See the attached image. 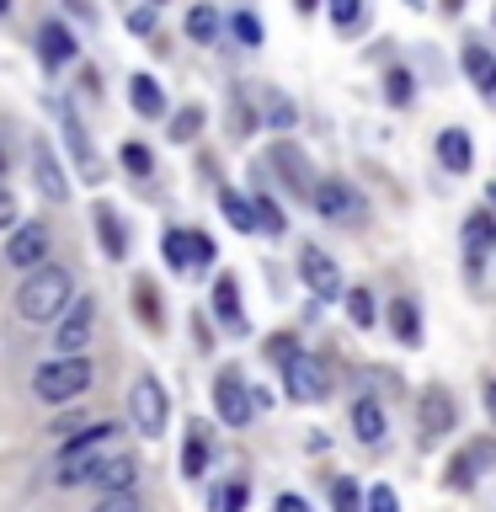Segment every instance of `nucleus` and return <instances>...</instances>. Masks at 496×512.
Returning <instances> with one entry per match:
<instances>
[{
  "label": "nucleus",
  "mask_w": 496,
  "mask_h": 512,
  "mask_svg": "<svg viewBox=\"0 0 496 512\" xmlns=\"http://www.w3.org/2000/svg\"><path fill=\"white\" fill-rule=\"evenodd\" d=\"M75 299V272L59 262H43L27 272V283L16 288V315L32 320V326H48V320L64 315V304Z\"/></svg>",
  "instance_id": "obj_1"
},
{
  "label": "nucleus",
  "mask_w": 496,
  "mask_h": 512,
  "mask_svg": "<svg viewBox=\"0 0 496 512\" xmlns=\"http://www.w3.org/2000/svg\"><path fill=\"white\" fill-rule=\"evenodd\" d=\"M112 438H118V427H112V422H86V427L75 432V438H64L54 480H59V486H80V480H91L96 459H102L107 448H112Z\"/></svg>",
  "instance_id": "obj_2"
},
{
  "label": "nucleus",
  "mask_w": 496,
  "mask_h": 512,
  "mask_svg": "<svg viewBox=\"0 0 496 512\" xmlns=\"http://www.w3.org/2000/svg\"><path fill=\"white\" fill-rule=\"evenodd\" d=\"M91 379H96V368H91L86 352H75V358H48L38 374H32V395L48 400V406H64V400L86 395Z\"/></svg>",
  "instance_id": "obj_3"
},
{
  "label": "nucleus",
  "mask_w": 496,
  "mask_h": 512,
  "mask_svg": "<svg viewBox=\"0 0 496 512\" xmlns=\"http://www.w3.org/2000/svg\"><path fill=\"white\" fill-rule=\"evenodd\" d=\"M91 331H96V299L75 294L70 304H64V315L54 320V358H75V352H86Z\"/></svg>",
  "instance_id": "obj_4"
},
{
  "label": "nucleus",
  "mask_w": 496,
  "mask_h": 512,
  "mask_svg": "<svg viewBox=\"0 0 496 512\" xmlns=\"http://www.w3.org/2000/svg\"><path fill=\"white\" fill-rule=\"evenodd\" d=\"M310 203H315V214L331 219V224H358V219H363V192L352 187V182H342V176L315 182V187H310Z\"/></svg>",
  "instance_id": "obj_5"
},
{
  "label": "nucleus",
  "mask_w": 496,
  "mask_h": 512,
  "mask_svg": "<svg viewBox=\"0 0 496 512\" xmlns=\"http://www.w3.org/2000/svg\"><path fill=\"white\" fill-rule=\"evenodd\" d=\"M283 390H288V400H299V406L326 400V363L310 358V352H288L283 358Z\"/></svg>",
  "instance_id": "obj_6"
},
{
  "label": "nucleus",
  "mask_w": 496,
  "mask_h": 512,
  "mask_svg": "<svg viewBox=\"0 0 496 512\" xmlns=\"http://www.w3.org/2000/svg\"><path fill=\"white\" fill-rule=\"evenodd\" d=\"M166 416H171V406H166V390L144 374L134 390H128V422H134L144 438H160L166 432Z\"/></svg>",
  "instance_id": "obj_7"
},
{
  "label": "nucleus",
  "mask_w": 496,
  "mask_h": 512,
  "mask_svg": "<svg viewBox=\"0 0 496 512\" xmlns=\"http://www.w3.org/2000/svg\"><path fill=\"white\" fill-rule=\"evenodd\" d=\"M214 411H219L224 427H251V416H256L251 384L240 379V374H219L214 379Z\"/></svg>",
  "instance_id": "obj_8"
},
{
  "label": "nucleus",
  "mask_w": 496,
  "mask_h": 512,
  "mask_svg": "<svg viewBox=\"0 0 496 512\" xmlns=\"http://www.w3.org/2000/svg\"><path fill=\"white\" fill-rule=\"evenodd\" d=\"M6 262L22 267V272H32V267L48 262V230H43V224H32V219L11 224V235H6Z\"/></svg>",
  "instance_id": "obj_9"
},
{
  "label": "nucleus",
  "mask_w": 496,
  "mask_h": 512,
  "mask_svg": "<svg viewBox=\"0 0 496 512\" xmlns=\"http://www.w3.org/2000/svg\"><path fill=\"white\" fill-rule=\"evenodd\" d=\"M416 422H422V443H438V438H448L454 432V422H459V411H454V395L448 390H422V406H416Z\"/></svg>",
  "instance_id": "obj_10"
},
{
  "label": "nucleus",
  "mask_w": 496,
  "mask_h": 512,
  "mask_svg": "<svg viewBox=\"0 0 496 512\" xmlns=\"http://www.w3.org/2000/svg\"><path fill=\"white\" fill-rule=\"evenodd\" d=\"M59 123H64V144H70V155H75V171L86 176V182H102V160H96L91 139H86V123L75 118V107H70V102L59 107Z\"/></svg>",
  "instance_id": "obj_11"
},
{
  "label": "nucleus",
  "mask_w": 496,
  "mask_h": 512,
  "mask_svg": "<svg viewBox=\"0 0 496 512\" xmlns=\"http://www.w3.org/2000/svg\"><path fill=\"white\" fill-rule=\"evenodd\" d=\"M299 278L315 288V299H342V272H336V262H331L326 251L304 246L299 251Z\"/></svg>",
  "instance_id": "obj_12"
},
{
  "label": "nucleus",
  "mask_w": 496,
  "mask_h": 512,
  "mask_svg": "<svg viewBox=\"0 0 496 512\" xmlns=\"http://www.w3.org/2000/svg\"><path fill=\"white\" fill-rule=\"evenodd\" d=\"M496 256V219L491 214H470L464 219V262H470V272H480Z\"/></svg>",
  "instance_id": "obj_13"
},
{
  "label": "nucleus",
  "mask_w": 496,
  "mask_h": 512,
  "mask_svg": "<svg viewBox=\"0 0 496 512\" xmlns=\"http://www.w3.org/2000/svg\"><path fill=\"white\" fill-rule=\"evenodd\" d=\"M38 54H43V64L48 70H59V64H70L80 48H75V32L64 27V22H43L38 27Z\"/></svg>",
  "instance_id": "obj_14"
},
{
  "label": "nucleus",
  "mask_w": 496,
  "mask_h": 512,
  "mask_svg": "<svg viewBox=\"0 0 496 512\" xmlns=\"http://www.w3.org/2000/svg\"><path fill=\"white\" fill-rule=\"evenodd\" d=\"M91 480H96V486H102V496H107V491H134V480H139V464L128 459V454L96 459V470H91Z\"/></svg>",
  "instance_id": "obj_15"
},
{
  "label": "nucleus",
  "mask_w": 496,
  "mask_h": 512,
  "mask_svg": "<svg viewBox=\"0 0 496 512\" xmlns=\"http://www.w3.org/2000/svg\"><path fill=\"white\" fill-rule=\"evenodd\" d=\"M32 166H38V187H43V198H54V203H64V198H70V182H64L59 160H54V150H48L43 139L32 144Z\"/></svg>",
  "instance_id": "obj_16"
},
{
  "label": "nucleus",
  "mask_w": 496,
  "mask_h": 512,
  "mask_svg": "<svg viewBox=\"0 0 496 512\" xmlns=\"http://www.w3.org/2000/svg\"><path fill=\"white\" fill-rule=\"evenodd\" d=\"M214 315L230 331H246V315H240V283L230 278V272H219V278H214Z\"/></svg>",
  "instance_id": "obj_17"
},
{
  "label": "nucleus",
  "mask_w": 496,
  "mask_h": 512,
  "mask_svg": "<svg viewBox=\"0 0 496 512\" xmlns=\"http://www.w3.org/2000/svg\"><path fill=\"white\" fill-rule=\"evenodd\" d=\"M475 464H496V443H470L464 454H454V464H448V486H470V480L480 475Z\"/></svg>",
  "instance_id": "obj_18"
},
{
  "label": "nucleus",
  "mask_w": 496,
  "mask_h": 512,
  "mask_svg": "<svg viewBox=\"0 0 496 512\" xmlns=\"http://www.w3.org/2000/svg\"><path fill=\"white\" fill-rule=\"evenodd\" d=\"M438 160L448 171H470V160H475L470 134H464V128H443V134H438Z\"/></svg>",
  "instance_id": "obj_19"
},
{
  "label": "nucleus",
  "mask_w": 496,
  "mask_h": 512,
  "mask_svg": "<svg viewBox=\"0 0 496 512\" xmlns=\"http://www.w3.org/2000/svg\"><path fill=\"white\" fill-rule=\"evenodd\" d=\"M128 102H134L139 118H160V112H166V91H160V80L134 75V80H128Z\"/></svg>",
  "instance_id": "obj_20"
},
{
  "label": "nucleus",
  "mask_w": 496,
  "mask_h": 512,
  "mask_svg": "<svg viewBox=\"0 0 496 512\" xmlns=\"http://www.w3.org/2000/svg\"><path fill=\"white\" fill-rule=\"evenodd\" d=\"M352 432H358V443H379L384 438V406L379 400H358V406H352Z\"/></svg>",
  "instance_id": "obj_21"
},
{
  "label": "nucleus",
  "mask_w": 496,
  "mask_h": 512,
  "mask_svg": "<svg viewBox=\"0 0 496 512\" xmlns=\"http://www.w3.org/2000/svg\"><path fill=\"white\" fill-rule=\"evenodd\" d=\"M390 331H395V342H406V347L422 342V315H416L411 299H395L390 304Z\"/></svg>",
  "instance_id": "obj_22"
},
{
  "label": "nucleus",
  "mask_w": 496,
  "mask_h": 512,
  "mask_svg": "<svg viewBox=\"0 0 496 512\" xmlns=\"http://www.w3.org/2000/svg\"><path fill=\"white\" fill-rule=\"evenodd\" d=\"M464 75H470V80H475V86L486 91V96H496V59H491L480 43L464 48Z\"/></svg>",
  "instance_id": "obj_23"
},
{
  "label": "nucleus",
  "mask_w": 496,
  "mask_h": 512,
  "mask_svg": "<svg viewBox=\"0 0 496 512\" xmlns=\"http://www.w3.org/2000/svg\"><path fill=\"white\" fill-rule=\"evenodd\" d=\"M96 235H102V246H107V256H112V262H118V256H128V235H123V219L112 214L107 203L96 208Z\"/></svg>",
  "instance_id": "obj_24"
},
{
  "label": "nucleus",
  "mask_w": 496,
  "mask_h": 512,
  "mask_svg": "<svg viewBox=\"0 0 496 512\" xmlns=\"http://www.w3.org/2000/svg\"><path fill=\"white\" fill-rule=\"evenodd\" d=\"M187 38L192 43H214L219 38V11L214 6H192L187 11Z\"/></svg>",
  "instance_id": "obj_25"
},
{
  "label": "nucleus",
  "mask_w": 496,
  "mask_h": 512,
  "mask_svg": "<svg viewBox=\"0 0 496 512\" xmlns=\"http://www.w3.org/2000/svg\"><path fill=\"white\" fill-rule=\"evenodd\" d=\"M203 470H208V438H203V432H187V443H182V475L198 480Z\"/></svg>",
  "instance_id": "obj_26"
},
{
  "label": "nucleus",
  "mask_w": 496,
  "mask_h": 512,
  "mask_svg": "<svg viewBox=\"0 0 496 512\" xmlns=\"http://www.w3.org/2000/svg\"><path fill=\"white\" fill-rule=\"evenodd\" d=\"M219 208H224V219H230L235 230H256L251 198H240V192H230V187H224V192H219Z\"/></svg>",
  "instance_id": "obj_27"
},
{
  "label": "nucleus",
  "mask_w": 496,
  "mask_h": 512,
  "mask_svg": "<svg viewBox=\"0 0 496 512\" xmlns=\"http://www.w3.org/2000/svg\"><path fill=\"white\" fill-rule=\"evenodd\" d=\"M134 310H139V320H150V326H160V294H155V283H134Z\"/></svg>",
  "instance_id": "obj_28"
},
{
  "label": "nucleus",
  "mask_w": 496,
  "mask_h": 512,
  "mask_svg": "<svg viewBox=\"0 0 496 512\" xmlns=\"http://www.w3.org/2000/svg\"><path fill=\"white\" fill-rule=\"evenodd\" d=\"M198 128H203V107H182V112L171 118V128H166V134H171L176 144H187L192 134H198Z\"/></svg>",
  "instance_id": "obj_29"
},
{
  "label": "nucleus",
  "mask_w": 496,
  "mask_h": 512,
  "mask_svg": "<svg viewBox=\"0 0 496 512\" xmlns=\"http://www.w3.org/2000/svg\"><path fill=\"white\" fill-rule=\"evenodd\" d=\"M214 262V240H208L203 230H187V272H198Z\"/></svg>",
  "instance_id": "obj_30"
},
{
  "label": "nucleus",
  "mask_w": 496,
  "mask_h": 512,
  "mask_svg": "<svg viewBox=\"0 0 496 512\" xmlns=\"http://www.w3.org/2000/svg\"><path fill=\"white\" fill-rule=\"evenodd\" d=\"M347 315H352V326H374V294H368V288H352L347 294Z\"/></svg>",
  "instance_id": "obj_31"
},
{
  "label": "nucleus",
  "mask_w": 496,
  "mask_h": 512,
  "mask_svg": "<svg viewBox=\"0 0 496 512\" xmlns=\"http://www.w3.org/2000/svg\"><path fill=\"white\" fill-rule=\"evenodd\" d=\"M160 251H166V267L171 272H187V230H166Z\"/></svg>",
  "instance_id": "obj_32"
},
{
  "label": "nucleus",
  "mask_w": 496,
  "mask_h": 512,
  "mask_svg": "<svg viewBox=\"0 0 496 512\" xmlns=\"http://www.w3.org/2000/svg\"><path fill=\"white\" fill-rule=\"evenodd\" d=\"M251 214H256V230H267V235H283V208L272 203V198H256V203H251Z\"/></svg>",
  "instance_id": "obj_33"
},
{
  "label": "nucleus",
  "mask_w": 496,
  "mask_h": 512,
  "mask_svg": "<svg viewBox=\"0 0 496 512\" xmlns=\"http://www.w3.org/2000/svg\"><path fill=\"white\" fill-rule=\"evenodd\" d=\"M331 507H336V512H363L358 480H336V486H331Z\"/></svg>",
  "instance_id": "obj_34"
},
{
  "label": "nucleus",
  "mask_w": 496,
  "mask_h": 512,
  "mask_svg": "<svg viewBox=\"0 0 496 512\" xmlns=\"http://www.w3.org/2000/svg\"><path fill=\"white\" fill-rule=\"evenodd\" d=\"M278 166H288L283 176H288V182H294V187H304V192L315 187L310 176H304V155H299V150H288V144H278Z\"/></svg>",
  "instance_id": "obj_35"
},
{
  "label": "nucleus",
  "mask_w": 496,
  "mask_h": 512,
  "mask_svg": "<svg viewBox=\"0 0 496 512\" xmlns=\"http://www.w3.org/2000/svg\"><path fill=\"white\" fill-rule=\"evenodd\" d=\"M123 166L134 171V176H150V171H155V155L144 150L139 139H128V144H123Z\"/></svg>",
  "instance_id": "obj_36"
},
{
  "label": "nucleus",
  "mask_w": 496,
  "mask_h": 512,
  "mask_svg": "<svg viewBox=\"0 0 496 512\" xmlns=\"http://www.w3.org/2000/svg\"><path fill=\"white\" fill-rule=\"evenodd\" d=\"M96 512H144V502H139V491H107L96 502Z\"/></svg>",
  "instance_id": "obj_37"
},
{
  "label": "nucleus",
  "mask_w": 496,
  "mask_h": 512,
  "mask_svg": "<svg viewBox=\"0 0 496 512\" xmlns=\"http://www.w3.org/2000/svg\"><path fill=\"white\" fill-rule=\"evenodd\" d=\"M230 27H235V38H240V43H251V48L262 43V22H256L251 11H235V22H230Z\"/></svg>",
  "instance_id": "obj_38"
},
{
  "label": "nucleus",
  "mask_w": 496,
  "mask_h": 512,
  "mask_svg": "<svg viewBox=\"0 0 496 512\" xmlns=\"http://www.w3.org/2000/svg\"><path fill=\"white\" fill-rule=\"evenodd\" d=\"M214 507H219V512H240V507H246V480H235V486H219Z\"/></svg>",
  "instance_id": "obj_39"
},
{
  "label": "nucleus",
  "mask_w": 496,
  "mask_h": 512,
  "mask_svg": "<svg viewBox=\"0 0 496 512\" xmlns=\"http://www.w3.org/2000/svg\"><path fill=\"white\" fill-rule=\"evenodd\" d=\"M363 512H400V502H395L390 486H374V491L363 496Z\"/></svg>",
  "instance_id": "obj_40"
},
{
  "label": "nucleus",
  "mask_w": 496,
  "mask_h": 512,
  "mask_svg": "<svg viewBox=\"0 0 496 512\" xmlns=\"http://www.w3.org/2000/svg\"><path fill=\"white\" fill-rule=\"evenodd\" d=\"M363 16V0H331V22L336 27H352Z\"/></svg>",
  "instance_id": "obj_41"
},
{
  "label": "nucleus",
  "mask_w": 496,
  "mask_h": 512,
  "mask_svg": "<svg viewBox=\"0 0 496 512\" xmlns=\"http://www.w3.org/2000/svg\"><path fill=\"white\" fill-rule=\"evenodd\" d=\"M384 86H390V102H395V107L411 102V75H406V70H390V80H384Z\"/></svg>",
  "instance_id": "obj_42"
},
{
  "label": "nucleus",
  "mask_w": 496,
  "mask_h": 512,
  "mask_svg": "<svg viewBox=\"0 0 496 512\" xmlns=\"http://www.w3.org/2000/svg\"><path fill=\"white\" fill-rule=\"evenodd\" d=\"M128 32H155V6H139V11H128Z\"/></svg>",
  "instance_id": "obj_43"
},
{
  "label": "nucleus",
  "mask_w": 496,
  "mask_h": 512,
  "mask_svg": "<svg viewBox=\"0 0 496 512\" xmlns=\"http://www.w3.org/2000/svg\"><path fill=\"white\" fill-rule=\"evenodd\" d=\"M80 427H86V422H80V416H54V427H48V432H54V438L64 443V438H75Z\"/></svg>",
  "instance_id": "obj_44"
},
{
  "label": "nucleus",
  "mask_w": 496,
  "mask_h": 512,
  "mask_svg": "<svg viewBox=\"0 0 496 512\" xmlns=\"http://www.w3.org/2000/svg\"><path fill=\"white\" fill-rule=\"evenodd\" d=\"M16 214H22V208H16V198H11V192H0V230H11V224H22Z\"/></svg>",
  "instance_id": "obj_45"
},
{
  "label": "nucleus",
  "mask_w": 496,
  "mask_h": 512,
  "mask_svg": "<svg viewBox=\"0 0 496 512\" xmlns=\"http://www.w3.org/2000/svg\"><path fill=\"white\" fill-rule=\"evenodd\" d=\"M267 352H272V358H278V363H283V358H288V352H299V347H294V336H272V342H267Z\"/></svg>",
  "instance_id": "obj_46"
},
{
  "label": "nucleus",
  "mask_w": 496,
  "mask_h": 512,
  "mask_svg": "<svg viewBox=\"0 0 496 512\" xmlns=\"http://www.w3.org/2000/svg\"><path fill=\"white\" fill-rule=\"evenodd\" d=\"M267 118H272V123L283 128L288 118H294V112H288V102H283V96H272V102H267Z\"/></svg>",
  "instance_id": "obj_47"
},
{
  "label": "nucleus",
  "mask_w": 496,
  "mask_h": 512,
  "mask_svg": "<svg viewBox=\"0 0 496 512\" xmlns=\"http://www.w3.org/2000/svg\"><path fill=\"white\" fill-rule=\"evenodd\" d=\"M278 512H310V507H304V496L288 491V496H278Z\"/></svg>",
  "instance_id": "obj_48"
},
{
  "label": "nucleus",
  "mask_w": 496,
  "mask_h": 512,
  "mask_svg": "<svg viewBox=\"0 0 496 512\" xmlns=\"http://www.w3.org/2000/svg\"><path fill=\"white\" fill-rule=\"evenodd\" d=\"M480 395H486V411H491V422H496V384L486 379V390H480Z\"/></svg>",
  "instance_id": "obj_49"
},
{
  "label": "nucleus",
  "mask_w": 496,
  "mask_h": 512,
  "mask_svg": "<svg viewBox=\"0 0 496 512\" xmlns=\"http://www.w3.org/2000/svg\"><path fill=\"white\" fill-rule=\"evenodd\" d=\"M294 6H299V11H315V6H320V0H294Z\"/></svg>",
  "instance_id": "obj_50"
},
{
  "label": "nucleus",
  "mask_w": 496,
  "mask_h": 512,
  "mask_svg": "<svg viewBox=\"0 0 496 512\" xmlns=\"http://www.w3.org/2000/svg\"><path fill=\"white\" fill-rule=\"evenodd\" d=\"M11 171V160H6V150H0V176H6Z\"/></svg>",
  "instance_id": "obj_51"
},
{
  "label": "nucleus",
  "mask_w": 496,
  "mask_h": 512,
  "mask_svg": "<svg viewBox=\"0 0 496 512\" xmlns=\"http://www.w3.org/2000/svg\"><path fill=\"white\" fill-rule=\"evenodd\" d=\"M443 6H448V11H459V6H464V0H443Z\"/></svg>",
  "instance_id": "obj_52"
},
{
  "label": "nucleus",
  "mask_w": 496,
  "mask_h": 512,
  "mask_svg": "<svg viewBox=\"0 0 496 512\" xmlns=\"http://www.w3.org/2000/svg\"><path fill=\"white\" fill-rule=\"evenodd\" d=\"M6 6H11V0H0V16H6Z\"/></svg>",
  "instance_id": "obj_53"
}]
</instances>
